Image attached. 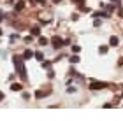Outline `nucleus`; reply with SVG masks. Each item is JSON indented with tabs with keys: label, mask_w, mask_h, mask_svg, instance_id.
Returning <instances> with one entry per match:
<instances>
[{
	"label": "nucleus",
	"mask_w": 123,
	"mask_h": 121,
	"mask_svg": "<svg viewBox=\"0 0 123 121\" xmlns=\"http://www.w3.org/2000/svg\"><path fill=\"white\" fill-rule=\"evenodd\" d=\"M51 42H53V46H55V47H60L62 44H63V40H62L60 37H53V39H51Z\"/></svg>",
	"instance_id": "1"
},
{
	"label": "nucleus",
	"mask_w": 123,
	"mask_h": 121,
	"mask_svg": "<svg viewBox=\"0 0 123 121\" xmlns=\"http://www.w3.org/2000/svg\"><path fill=\"white\" fill-rule=\"evenodd\" d=\"M92 88L93 90H100V88H105V84H102V82H93Z\"/></svg>",
	"instance_id": "2"
},
{
	"label": "nucleus",
	"mask_w": 123,
	"mask_h": 121,
	"mask_svg": "<svg viewBox=\"0 0 123 121\" xmlns=\"http://www.w3.org/2000/svg\"><path fill=\"white\" fill-rule=\"evenodd\" d=\"M23 7H25V2H23V0H19V2L16 4V11H21Z\"/></svg>",
	"instance_id": "3"
},
{
	"label": "nucleus",
	"mask_w": 123,
	"mask_h": 121,
	"mask_svg": "<svg viewBox=\"0 0 123 121\" xmlns=\"http://www.w3.org/2000/svg\"><path fill=\"white\" fill-rule=\"evenodd\" d=\"M111 46H118V37H111Z\"/></svg>",
	"instance_id": "4"
},
{
	"label": "nucleus",
	"mask_w": 123,
	"mask_h": 121,
	"mask_svg": "<svg viewBox=\"0 0 123 121\" xmlns=\"http://www.w3.org/2000/svg\"><path fill=\"white\" fill-rule=\"evenodd\" d=\"M32 34H33V35H39L41 32H39V28H33V30H32Z\"/></svg>",
	"instance_id": "5"
},
{
	"label": "nucleus",
	"mask_w": 123,
	"mask_h": 121,
	"mask_svg": "<svg viewBox=\"0 0 123 121\" xmlns=\"http://www.w3.org/2000/svg\"><path fill=\"white\" fill-rule=\"evenodd\" d=\"M37 2H41V4H44V2H46V0H37Z\"/></svg>",
	"instance_id": "6"
},
{
	"label": "nucleus",
	"mask_w": 123,
	"mask_h": 121,
	"mask_svg": "<svg viewBox=\"0 0 123 121\" xmlns=\"http://www.w3.org/2000/svg\"><path fill=\"white\" fill-rule=\"evenodd\" d=\"M111 2H116V0H111Z\"/></svg>",
	"instance_id": "7"
}]
</instances>
